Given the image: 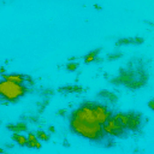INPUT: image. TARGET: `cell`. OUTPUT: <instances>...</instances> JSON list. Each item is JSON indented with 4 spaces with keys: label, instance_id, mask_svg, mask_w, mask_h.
<instances>
[{
    "label": "cell",
    "instance_id": "11",
    "mask_svg": "<svg viewBox=\"0 0 154 154\" xmlns=\"http://www.w3.org/2000/svg\"><path fill=\"white\" fill-rule=\"evenodd\" d=\"M98 52H99V50L98 51H92L90 53H88L85 57H84V62L85 63H92V62H94L95 59H96V55H98Z\"/></svg>",
    "mask_w": 154,
    "mask_h": 154
},
{
    "label": "cell",
    "instance_id": "6",
    "mask_svg": "<svg viewBox=\"0 0 154 154\" xmlns=\"http://www.w3.org/2000/svg\"><path fill=\"white\" fill-rule=\"evenodd\" d=\"M3 80L10 81V82H13L17 84H23V82L25 81V77L22 75H16V74H11V75H4L3 76Z\"/></svg>",
    "mask_w": 154,
    "mask_h": 154
},
{
    "label": "cell",
    "instance_id": "7",
    "mask_svg": "<svg viewBox=\"0 0 154 154\" xmlns=\"http://www.w3.org/2000/svg\"><path fill=\"white\" fill-rule=\"evenodd\" d=\"M114 117L122 124L124 129H128V122H129V113H116Z\"/></svg>",
    "mask_w": 154,
    "mask_h": 154
},
{
    "label": "cell",
    "instance_id": "14",
    "mask_svg": "<svg viewBox=\"0 0 154 154\" xmlns=\"http://www.w3.org/2000/svg\"><path fill=\"white\" fill-rule=\"evenodd\" d=\"M148 106H149V108H150V110L154 111V100H150V101L148 102Z\"/></svg>",
    "mask_w": 154,
    "mask_h": 154
},
{
    "label": "cell",
    "instance_id": "13",
    "mask_svg": "<svg viewBox=\"0 0 154 154\" xmlns=\"http://www.w3.org/2000/svg\"><path fill=\"white\" fill-rule=\"evenodd\" d=\"M66 67H67V70H69V71H75L77 67H78V64H77V63H69L66 65Z\"/></svg>",
    "mask_w": 154,
    "mask_h": 154
},
{
    "label": "cell",
    "instance_id": "1",
    "mask_svg": "<svg viewBox=\"0 0 154 154\" xmlns=\"http://www.w3.org/2000/svg\"><path fill=\"white\" fill-rule=\"evenodd\" d=\"M70 127L74 132L90 141H99L105 135L104 125L96 118L93 102L82 105L72 113Z\"/></svg>",
    "mask_w": 154,
    "mask_h": 154
},
{
    "label": "cell",
    "instance_id": "3",
    "mask_svg": "<svg viewBox=\"0 0 154 154\" xmlns=\"http://www.w3.org/2000/svg\"><path fill=\"white\" fill-rule=\"evenodd\" d=\"M104 132L110 136H120L125 132V129L122 127V124L117 120L114 114L111 116L110 119L104 124Z\"/></svg>",
    "mask_w": 154,
    "mask_h": 154
},
{
    "label": "cell",
    "instance_id": "2",
    "mask_svg": "<svg viewBox=\"0 0 154 154\" xmlns=\"http://www.w3.org/2000/svg\"><path fill=\"white\" fill-rule=\"evenodd\" d=\"M0 93H1L3 99H6L8 101H16L25 94V87L23 84H17L3 80L0 83Z\"/></svg>",
    "mask_w": 154,
    "mask_h": 154
},
{
    "label": "cell",
    "instance_id": "5",
    "mask_svg": "<svg viewBox=\"0 0 154 154\" xmlns=\"http://www.w3.org/2000/svg\"><path fill=\"white\" fill-rule=\"evenodd\" d=\"M141 125V117L137 113H129V122H128V129L135 131L140 128Z\"/></svg>",
    "mask_w": 154,
    "mask_h": 154
},
{
    "label": "cell",
    "instance_id": "9",
    "mask_svg": "<svg viewBox=\"0 0 154 154\" xmlns=\"http://www.w3.org/2000/svg\"><path fill=\"white\" fill-rule=\"evenodd\" d=\"M13 140H15V141L19 144V146H22V147L28 146V139H27V137H24L23 135L15 134V135H13Z\"/></svg>",
    "mask_w": 154,
    "mask_h": 154
},
{
    "label": "cell",
    "instance_id": "8",
    "mask_svg": "<svg viewBox=\"0 0 154 154\" xmlns=\"http://www.w3.org/2000/svg\"><path fill=\"white\" fill-rule=\"evenodd\" d=\"M28 147H30V148H36V149H40L41 148V144L40 142H38V140L36 139V136L34 134H29V136H28Z\"/></svg>",
    "mask_w": 154,
    "mask_h": 154
},
{
    "label": "cell",
    "instance_id": "12",
    "mask_svg": "<svg viewBox=\"0 0 154 154\" xmlns=\"http://www.w3.org/2000/svg\"><path fill=\"white\" fill-rule=\"evenodd\" d=\"M37 137L41 139L42 141H48L50 140V135L45 131H42V130H40V131H37Z\"/></svg>",
    "mask_w": 154,
    "mask_h": 154
},
{
    "label": "cell",
    "instance_id": "4",
    "mask_svg": "<svg viewBox=\"0 0 154 154\" xmlns=\"http://www.w3.org/2000/svg\"><path fill=\"white\" fill-rule=\"evenodd\" d=\"M94 111L96 114V118L99 119V122L104 125L106 122H107L111 117V112L107 110V107L104 105H98V104H94Z\"/></svg>",
    "mask_w": 154,
    "mask_h": 154
},
{
    "label": "cell",
    "instance_id": "10",
    "mask_svg": "<svg viewBox=\"0 0 154 154\" xmlns=\"http://www.w3.org/2000/svg\"><path fill=\"white\" fill-rule=\"evenodd\" d=\"M7 129L12 130V131H24V130H27V125L24 123H19L16 125H8Z\"/></svg>",
    "mask_w": 154,
    "mask_h": 154
}]
</instances>
